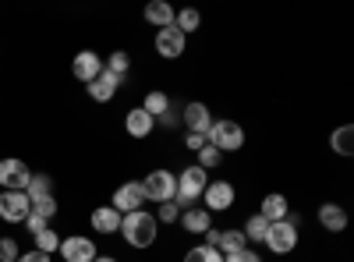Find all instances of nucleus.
Masks as SVG:
<instances>
[{
    "mask_svg": "<svg viewBox=\"0 0 354 262\" xmlns=\"http://www.w3.org/2000/svg\"><path fill=\"white\" fill-rule=\"evenodd\" d=\"M117 234L124 238L128 248H153L156 238H160V223L149 209H138V213L121 216V230H117Z\"/></svg>",
    "mask_w": 354,
    "mask_h": 262,
    "instance_id": "1",
    "label": "nucleus"
},
{
    "mask_svg": "<svg viewBox=\"0 0 354 262\" xmlns=\"http://www.w3.org/2000/svg\"><path fill=\"white\" fill-rule=\"evenodd\" d=\"M205 185H209V174H205L202 167H185L181 174H177V195H174V206L177 209H192V206H198V198H202V191H205Z\"/></svg>",
    "mask_w": 354,
    "mask_h": 262,
    "instance_id": "2",
    "label": "nucleus"
},
{
    "mask_svg": "<svg viewBox=\"0 0 354 262\" xmlns=\"http://www.w3.org/2000/svg\"><path fill=\"white\" fill-rule=\"evenodd\" d=\"M298 241H301V230H298V216H287V220H277V223H270V230H266V248H270L273 255H290L294 248H298Z\"/></svg>",
    "mask_w": 354,
    "mask_h": 262,
    "instance_id": "3",
    "label": "nucleus"
},
{
    "mask_svg": "<svg viewBox=\"0 0 354 262\" xmlns=\"http://www.w3.org/2000/svg\"><path fill=\"white\" fill-rule=\"evenodd\" d=\"M205 142L209 145H216V149L227 156V153H238L241 145H245V128L238 124V121H213L209 124V131H205Z\"/></svg>",
    "mask_w": 354,
    "mask_h": 262,
    "instance_id": "4",
    "label": "nucleus"
},
{
    "mask_svg": "<svg viewBox=\"0 0 354 262\" xmlns=\"http://www.w3.org/2000/svg\"><path fill=\"white\" fill-rule=\"evenodd\" d=\"M142 191H145V202H174L177 195V174L170 170H149L145 174V181H142Z\"/></svg>",
    "mask_w": 354,
    "mask_h": 262,
    "instance_id": "5",
    "label": "nucleus"
},
{
    "mask_svg": "<svg viewBox=\"0 0 354 262\" xmlns=\"http://www.w3.org/2000/svg\"><path fill=\"white\" fill-rule=\"evenodd\" d=\"M234 198H238V191H234L230 181H209L202 191V209L205 213H227L234 206Z\"/></svg>",
    "mask_w": 354,
    "mask_h": 262,
    "instance_id": "6",
    "label": "nucleus"
},
{
    "mask_svg": "<svg viewBox=\"0 0 354 262\" xmlns=\"http://www.w3.org/2000/svg\"><path fill=\"white\" fill-rule=\"evenodd\" d=\"M110 206H113L117 213H121V216H128V213H138V209H145V191H142V181H124L121 188L113 191Z\"/></svg>",
    "mask_w": 354,
    "mask_h": 262,
    "instance_id": "7",
    "label": "nucleus"
},
{
    "mask_svg": "<svg viewBox=\"0 0 354 262\" xmlns=\"http://www.w3.org/2000/svg\"><path fill=\"white\" fill-rule=\"evenodd\" d=\"M28 178H32V170H28L18 156L0 160V191H25Z\"/></svg>",
    "mask_w": 354,
    "mask_h": 262,
    "instance_id": "8",
    "label": "nucleus"
},
{
    "mask_svg": "<svg viewBox=\"0 0 354 262\" xmlns=\"http://www.w3.org/2000/svg\"><path fill=\"white\" fill-rule=\"evenodd\" d=\"M64 262H93L100 252H96V241L93 238H82V234H71V238H61V248H57Z\"/></svg>",
    "mask_w": 354,
    "mask_h": 262,
    "instance_id": "9",
    "label": "nucleus"
},
{
    "mask_svg": "<svg viewBox=\"0 0 354 262\" xmlns=\"http://www.w3.org/2000/svg\"><path fill=\"white\" fill-rule=\"evenodd\" d=\"M28 213H32V202H28L25 191H0V220L25 223Z\"/></svg>",
    "mask_w": 354,
    "mask_h": 262,
    "instance_id": "10",
    "label": "nucleus"
},
{
    "mask_svg": "<svg viewBox=\"0 0 354 262\" xmlns=\"http://www.w3.org/2000/svg\"><path fill=\"white\" fill-rule=\"evenodd\" d=\"M103 71V57L96 53V50H78L75 53V61H71V75L78 78V82H93L96 75Z\"/></svg>",
    "mask_w": 354,
    "mask_h": 262,
    "instance_id": "11",
    "label": "nucleus"
},
{
    "mask_svg": "<svg viewBox=\"0 0 354 262\" xmlns=\"http://www.w3.org/2000/svg\"><path fill=\"white\" fill-rule=\"evenodd\" d=\"M213 121H216V118L209 113V106H205V103H198V100H192V103L181 110V124H185L188 131H195V135H205Z\"/></svg>",
    "mask_w": 354,
    "mask_h": 262,
    "instance_id": "12",
    "label": "nucleus"
},
{
    "mask_svg": "<svg viewBox=\"0 0 354 262\" xmlns=\"http://www.w3.org/2000/svg\"><path fill=\"white\" fill-rule=\"evenodd\" d=\"M185 43H188V39L177 32L174 25H170V28H160L156 39H153V46H156V53L163 57V61H177V57L185 53Z\"/></svg>",
    "mask_w": 354,
    "mask_h": 262,
    "instance_id": "13",
    "label": "nucleus"
},
{
    "mask_svg": "<svg viewBox=\"0 0 354 262\" xmlns=\"http://www.w3.org/2000/svg\"><path fill=\"white\" fill-rule=\"evenodd\" d=\"M315 216H319V227L330 230V234H344L347 230V209L337 206V202H322Z\"/></svg>",
    "mask_w": 354,
    "mask_h": 262,
    "instance_id": "14",
    "label": "nucleus"
},
{
    "mask_svg": "<svg viewBox=\"0 0 354 262\" xmlns=\"http://www.w3.org/2000/svg\"><path fill=\"white\" fill-rule=\"evenodd\" d=\"M85 89H88V96H93L96 103H110V100L117 96V89H121V78H113V75L103 68V71H100L93 82L85 85Z\"/></svg>",
    "mask_w": 354,
    "mask_h": 262,
    "instance_id": "15",
    "label": "nucleus"
},
{
    "mask_svg": "<svg viewBox=\"0 0 354 262\" xmlns=\"http://www.w3.org/2000/svg\"><path fill=\"white\" fill-rule=\"evenodd\" d=\"M259 216H262V220H270V223L287 220V216H290V198L280 195V191H270V195L262 198V206H259Z\"/></svg>",
    "mask_w": 354,
    "mask_h": 262,
    "instance_id": "16",
    "label": "nucleus"
},
{
    "mask_svg": "<svg viewBox=\"0 0 354 262\" xmlns=\"http://www.w3.org/2000/svg\"><path fill=\"white\" fill-rule=\"evenodd\" d=\"M153 128H156V121H153L142 106H131V110L124 113V131H128L131 138H149Z\"/></svg>",
    "mask_w": 354,
    "mask_h": 262,
    "instance_id": "17",
    "label": "nucleus"
},
{
    "mask_svg": "<svg viewBox=\"0 0 354 262\" xmlns=\"http://www.w3.org/2000/svg\"><path fill=\"white\" fill-rule=\"evenodd\" d=\"M88 223H93L96 234H117V230H121V213H117L113 206H100V209H93Z\"/></svg>",
    "mask_w": 354,
    "mask_h": 262,
    "instance_id": "18",
    "label": "nucleus"
},
{
    "mask_svg": "<svg viewBox=\"0 0 354 262\" xmlns=\"http://www.w3.org/2000/svg\"><path fill=\"white\" fill-rule=\"evenodd\" d=\"M181 230H188V234H205V230L213 227V213H205L202 206H192V209H185L181 213Z\"/></svg>",
    "mask_w": 354,
    "mask_h": 262,
    "instance_id": "19",
    "label": "nucleus"
},
{
    "mask_svg": "<svg viewBox=\"0 0 354 262\" xmlns=\"http://www.w3.org/2000/svg\"><path fill=\"white\" fill-rule=\"evenodd\" d=\"M174 15H177V11L167 4V0H153V4H145V21H149L156 32H160V28H170V25H174Z\"/></svg>",
    "mask_w": 354,
    "mask_h": 262,
    "instance_id": "20",
    "label": "nucleus"
},
{
    "mask_svg": "<svg viewBox=\"0 0 354 262\" xmlns=\"http://www.w3.org/2000/svg\"><path fill=\"white\" fill-rule=\"evenodd\" d=\"M330 149H333L337 156H354V128H351V124L333 128V135H330Z\"/></svg>",
    "mask_w": 354,
    "mask_h": 262,
    "instance_id": "21",
    "label": "nucleus"
},
{
    "mask_svg": "<svg viewBox=\"0 0 354 262\" xmlns=\"http://www.w3.org/2000/svg\"><path fill=\"white\" fill-rule=\"evenodd\" d=\"M266 230H270V220H262L259 213H252V216L241 223V234H245L248 245H262V241H266Z\"/></svg>",
    "mask_w": 354,
    "mask_h": 262,
    "instance_id": "22",
    "label": "nucleus"
},
{
    "mask_svg": "<svg viewBox=\"0 0 354 262\" xmlns=\"http://www.w3.org/2000/svg\"><path fill=\"white\" fill-rule=\"evenodd\" d=\"M248 248L245 234H241V227H234V230H220V241H216V252L220 255H234V252H241Z\"/></svg>",
    "mask_w": 354,
    "mask_h": 262,
    "instance_id": "23",
    "label": "nucleus"
},
{
    "mask_svg": "<svg viewBox=\"0 0 354 262\" xmlns=\"http://www.w3.org/2000/svg\"><path fill=\"white\" fill-rule=\"evenodd\" d=\"M198 25H202V15H198L195 8H181V11L174 15V28H177L185 39H188L192 32H198Z\"/></svg>",
    "mask_w": 354,
    "mask_h": 262,
    "instance_id": "24",
    "label": "nucleus"
},
{
    "mask_svg": "<svg viewBox=\"0 0 354 262\" xmlns=\"http://www.w3.org/2000/svg\"><path fill=\"white\" fill-rule=\"evenodd\" d=\"M142 110L149 113L153 121H160L163 113L170 110V96H167V93H160V89H153V93H145V100H142Z\"/></svg>",
    "mask_w": 354,
    "mask_h": 262,
    "instance_id": "25",
    "label": "nucleus"
},
{
    "mask_svg": "<svg viewBox=\"0 0 354 262\" xmlns=\"http://www.w3.org/2000/svg\"><path fill=\"white\" fill-rule=\"evenodd\" d=\"M25 195H28V202L53 195V178H50V174H32V178H28V185H25Z\"/></svg>",
    "mask_w": 354,
    "mask_h": 262,
    "instance_id": "26",
    "label": "nucleus"
},
{
    "mask_svg": "<svg viewBox=\"0 0 354 262\" xmlns=\"http://www.w3.org/2000/svg\"><path fill=\"white\" fill-rule=\"evenodd\" d=\"M103 68H106L113 78H121V82H124V78H128V71H131V57H128L124 50H113V53L106 57V64H103Z\"/></svg>",
    "mask_w": 354,
    "mask_h": 262,
    "instance_id": "27",
    "label": "nucleus"
},
{
    "mask_svg": "<svg viewBox=\"0 0 354 262\" xmlns=\"http://www.w3.org/2000/svg\"><path fill=\"white\" fill-rule=\"evenodd\" d=\"M220 163H223V153L216 149V145H209V142H205L202 149L195 153V167H202L205 174H209V170H216Z\"/></svg>",
    "mask_w": 354,
    "mask_h": 262,
    "instance_id": "28",
    "label": "nucleus"
},
{
    "mask_svg": "<svg viewBox=\"0 0 354 262\" xmlns=\"http://www.w3.org/2000/svg\"><path fill=\"white\" fill-rule=\"evenodd\" d=\"M185 262H223V255L216 248H209V245H192L185 252Z\"/></svg>",
    "mask_w": 354,
    "mask_h": 262,
    "instance_id": "29",
    "label": "nucleus"
},
{
    "mask_svg": "<svg viewBox=\"0 0 354 262\" xmlns=\"http://www.w3.org/2000/svg\"><path fill=\"white\" fill-rule=\"evenodd\" d=\"M57 248H61V238H57V230H53V227L39 230V234H36V252H43V255H57Z\"/></svg>",
    "mask_w": 354,
    "mask_h": 262,
    "instance_id": "30",
    "label": "nucleus"
},
{
    "mask_svg": "<svg viewBox=\"0 0 354 262\" xmlns=\"http://www.w3.org/2000/svg\"><path fill=\"white\" fill-rule=\"evenodd\" d=\"M57 209H61V206H57V198L53 195H46V198H32V216H39V220H53L57 216Z\"/></svg>",
    "mask_w": 354,
    "mask_h": 262,
    "instance_id": "31",
    "label": "nucleus"
},
{
    "mask_svg": "<svg viewBox=\"0 0 354 262\" xmlns=\"http://www.w3.org/2000/svg\"><path fill=\"white\" fill-rule=\"evenodd\" d=\"M153 216H156V223H177V220H181V209H177L174 202H160Z\"/></svg>",
    "mask_w": 354,
    "mask_h": 262,
    "instance_id": "32",
    "label": "nucleus"
},
{
    "mask_svg": "<svg viewBox=\"0 0 354 262\" xmlns=\"http://www.w3.org/2000/svg\"><path fill=\"white\" fill-rule=\"evenodd\" d=\"M18 255H21V248L15 238H0V262H18Z\"/></svg>",
    "mask_w": 354,
    "mask_h": 262,
    "instance_id": "33",
    "label": "nucleus"
},
{
    "mask_svg": "<svg viewBox=\"0 0 354 262\" xmlns=\"http://www.w3.org/2000/svg\"><path fill=\"white\" fill-rule=\"evenodd\" d=\"M223 262H262V255L255 248H241V252H234V255H223Z\"/></svg>",
    "mask_w": 354,
    "mask_h": 262,
    "instance_id": "34",
    "label": "nucleus"
},
{
    "mask_svg": "<svg viewBox=\"0 0 354 262\" xmlns=\"http://www.w3.org/2000/svg\"><path fill=\"white\" fill-rule=\"evenodd\" d=\"M46 227H50V223H46V220H39V216H32V213L25 216V230H28V234H32V238L39 234V230H46Z\"/></svg>",
    "mask_w": 354,
    "mask_h": 262,
    "instance_id": "35",
    "label": "nucleus"
},
{
    "mask_svg": "<svg viewBox=\"0 0 354 262\" xmlns=\"http://www.w3.org/2000/svg\"><path fill=\"white\" fill-rule=\"evenodd\" d=\"M160 124H163V128H177V124H181V113L174 110V103H170V110H167L163 118H160Z\"/></svg>",
    "mask_w": 354,
    "mask_h": 262,
    "instance_id": "36",
    "label": "nucleus"
},
{
    "mask_svg": "<svg viewBox=\"0 0 354 262\" xmlns=\"http://www.w3.org/2000/svg\"><path fill=\"white\" fill-rule=\"evenodd\" d=\"M185 145H188L192 153H198L202 145H205V135H195V131H188V135H185Z\"/></svg>",
    "mask_w": 354,
    "mask_h": 262,
    "instance_id": "37",
    "label": "nucleus"
},
{
    "mask_svg": "<svg viewBox=\"0 0 354 262\" xmlns=\"http://www.w3.org/2000/svg\"><path fill=\"white\" fill-rule=\"evenodd\" d=\"M18 262H50V255H43V252H36V248H32V252H21V255H18Z\"/></svg>",
    "mask_w": 354,
    "mask_h": 262,
    "instance_id": "38",
    "label": "nucleus"
},
{
    "mask_svg": "<svg viewBox=\"0 0 354 262\" xmlns=\"http://www.w3.org/2000/svg\"><path fill=\"white\" fill-rule=\"evenodd\" d=\"M93 262H117V259H113V255H96Z\"/></svg>",
    "mask_w": 354,
    "mask_h": 262,
    "instance_id": "39",
    "label": "nucleus"
}]
</instances>
